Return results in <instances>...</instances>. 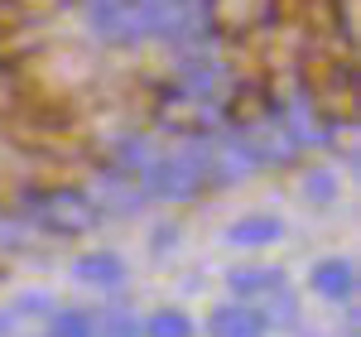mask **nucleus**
<instances>
[{"mask_svg":"<svg viewBox=\"0 0 361 337\" xmlns=\"http://www.w3.org/2000/svg\"><path fill=\"white\" fill-rule=\"evenodd\" d=\"M212 333L217 337H260L265 333V318L250 309H222L212 318Z\"/></svg>","mask_w":361,"mask_h":337,"instance_id":"f03ea898","label":"nucleus"},{"mask_svg":"<svg viewBox=\"0 0 361 337\" xmlns=\"http://www.w3.org/2000/svg\"><path fill=\"white\" fill-rule=\"evenodd\" d=\"M149 337H193V323L178 313H159V318H149Z\"/></svg>","mask_w":361,"mask_h":337,"instance_id":"7ed1b4c3","label":"nucleus"},{"mask_svg":"<svg viewBox=\"0 0 361 337\" xmlns=\"http://www.w3.org/2000/svg\"><path fill=\"white\" fill-rule=\"evenodd\" d=\"M58 337H87V318H63L58 323Z\"/></svg>","mask_w":361,"mask_h":337,"instance_id":"20e7f679","label":"nucleus"},{"mask_svg":"<svg viewBox=\"0 0 361 337\" xmlns=\"http://www.w3.org/2000/svg\"><path fill=\"white\" fill-rule=\"evenodd\" d=\"M270 15H275V0H217L222 29H260Z\"/></svg>","mask_w":361,"mask_h":337,"instance_id":"f257e3e1","label":"nucleus"}]
</instances>
